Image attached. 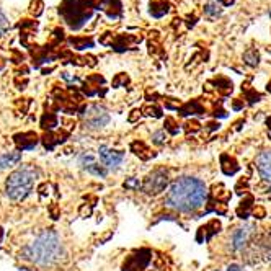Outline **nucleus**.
Listing matches in <instances>:
<instances>
[{
	"mask_svg": "<svg viewBox=\"0 0 271 271\" xmlns=\"http://www.w3.org/2000/svg\"><path fill=\"white\" fill-rule=\"evenodd\" d=\"M62 77H64V79H66V80H69V82H70V83H74V82H79V79H77V77H75V75H74V77H72V75H67V74H62Z\"/></svg>",
	"mask_w": 271,
	"mask_h": 271,
	"instance_id": "79ce46f5",
	"label": "nucleus"
},
{
	"mask_svg": "<svg viewBox=\"0 0 271 271\" xmlns=\"http://www.w3.org/2000/svg\"><path fill=\"white\" fill-rule=\"evenodd\" d=\"M255 198L253 194H245L244 199L240 201V204L237 206V209H235V214L239 216L240 219H247L250 214H252V211L255 208Z\"/></svg>",
	"mask_w": 271,
	"mask_h": 271,
	"instance_id": "aec40b11",
	"label": "nucleus"
},
{
	"mask_svg": "<svg viewBox=\"0 0 271 271\" xmlns=\"http://www.w3.org/2000/svg\"><path fill=\"white\" fill-rule=\"evenodd\" d=\"M206 13L211 15V17H216V15L220 13V3L219 0H209L206 3Z\"/></svg>",
	"mask_w": 271,
	"mask_h": 271,
	"instance_id": "7c9ffc66",
	"label": "nucleus"
},
{
	"mask_svg": "<svg viewBox=\"0 0 271 271\" xmlns=\"http://www.w3.org/2000/svg\"><path fill=\"white\" fill-rule=\"evenodd\" d=\"M142 114H145V116H149V118H162L163 111H162V108L157 107L155 103H152V105L147 103V105H144Z\"/></svg>",
	"mask_w": 271,
	"mask_h": 271,
	"instance_id": "a878e982",
	"label": "nucleus"
},
{
	"mask_svg": "<svg viewBox=\"0 0 271 271\" xmlns=\"http://www.w3.org/2000/svg\"><path fill=\"white\" fill-rule=\"evenodd\" d=\"M216 129H219V123L217 121H211V123L206 124V131L213 133V131H216Z\"/></svg>",
	"mask_w": 271,
	"mask_h": 271,
	"instance_id": "ea45409f",
	"label": "nucleus"
},
{
	"mask_svg": "<svg viewBox=\"0 0 271 271\" xmlns=\"http://www.w3.org/2000/svg\"><path fill=\"white\" fill-rule=\"evenodd\" d=\"M129 83V77L126 74H118L116 77L113 79V88H118V87H124V85Z\"/></svg>",
	"mask_w": 271,
	"mask_h": 271,
	"instance_id": "c9c22d12",
	"label": "nucleus"
},
{
	"mask_svg": "<svg viewBox=\"0 0 271 271\" xmlns=\"http://www.w3.org/2000/svg\"><path fill=\"white\" fill-rule=\"evenodd\" d=\"M232 194L227 188L224 187L222 183H214L213 188L209 191V198H208V208H206L204 213H217V214H225L227 213V203L230 201Z\"/></svg>",
	"mask_w": 271,
	"mask_h": 271,
	"instance_id": "423d86ee",
	"label": "nucleus"
},
{
	"mask_svg": "<svg viewBox=\"0 0 271 271\" xmlns=\"http://www.w3.org/2000/svg\"><path fill=\"white\" fill-rule=\"evenodd\" d=\"M8 28H10V23H8V18L5 17V13H3V10L0 8V38L5 36L8 31Z\"/></svg>",
	"mask_w": 271,
	"mask_h": 271,
	"instance_id": "473e14b6",
	"label": "nucleus"
},
{
	"mask_svg": "<svg viewBox=\"0 0 271 271\" xmlns=\"http://www.w3.org/2000/svg\"><path fill=\"white\" fill-rule=\"evenodd\" d=\"M39 136L34 131H25L17 133L13 136V142L17 145V150L23 152V150H33L39 144Z\"/></svg>",
	"mask_w": 271,
	"mask_h": 271,
	"instance_id": "9d476101",
	"label": "nucleus"
},
{
	"mask_svg": "<svg viewBox=\"0 0 271 271\" xmlns=\"http://www.w3.org/2000/svg\"><path fill=\"white\" fill-rule=\"evenodd\" d=\"M140 114H142V109H133L131 114L128 116V121L129 123H136L140 118Z\"/></svg>",
	"mask_w": 271,
	"mask_h": 271,
	"instance_id": "58836bf2",
	"label": "nucleus"
},
{
	"mask_svg": "<svg viewBox=\"0 0 271 271\" xmlns=\"http://www.w3.org/2000/svg\"><path fill=\"white\" fill-rule=\"evenodd\" d=\"M154 253L149 248H139L126 258L123 263V271H145L152 263Z\"/></svg>",
	"mask_w": 271,
	"mask_h": 271,
	"instance_id": "6e6552de",
	"label": "nucleus"
},
{
	"mask_svg": "<svg viewBox=\"0 0 271 271\" xmlns=\"http://www.w3.org/2000/svg\"><path fill=\"white\" fill-rule=\"evenodd\" d=\"M59 124V119L56 116V113H51V111H46L41 116V128L44 131H54Z\"/></svg>",
	"mask_w": 271,
	"mask_h": 271,
	"instance_id": "5701e85b",
	"label": "nucleus"
},
{
	"mask_svg": "<svg viewBox=\"0 0 271 271\" xmlns=\"http://www.w3.org/2000/svg\"><path fill=\"white\" fill-rule=\"evenodd\" d=\"M208 201V188L203 180L180 177L170 185L167 204L180 213H194Z\"/></svg>",
	"mask_w": 271,
	"mask_h": 271,
	"instance_id": "f257e3e1",
	"label": "nucleus"
},
{
	"mask_svg": "<svg viewBox=\"0 0 271 271\" xmlns=\"http://www.w3.org/2000/svg\"><path fill=\"white\" fill-rule=\"evenodd\" d=\"M163 129L167 131L170 136H177L180 133V126L177 123V119L175 118H165V123H163Z\"/></svg>",
	"mask_w": 271,
	"mask_h": 271,
	"instance_id": "cd10ccee",
	"label": "nucleus"
},
{
	"mask_svg": "<svg viewBox=\"0 0 271 271\" xmlns=\"http://www.w3.org/2000/svg\"><path fill=\"white\" fill-rule=\"evenodd\" d=\"M92 12L93 7L88 0H64L59 7V13L72 29L82 28L85 22L92 17Z\"/></svg>",
	"mask_w": 271,
	"mask_h": 271,
	"instance_id": "20e7f679",
	"label": "nucleus"
},
{
	"mask_svg": "<svg viewBox=\"0 0 271 271\" xmlns=\"http://www.w3.org/2000/svg\"><path fill=\"white\" fill-rule=\"evenodd\" d=\"M165 140H167V131L165 129H159V131H155L152 134V142L155 145H162L165 144Z\"/></svg>",
	"mask_w": 271,
	"mask_h": 271,
	"instance_id": "2f4dec72",
	"label": "nucleus"
},
{
	"mask_svg": "<svg viewBox=\"0 0 271 271\" xmlns=\"http://www.w3.org/2000/svg\"><path fill=\"white\" fill-rule=\"evenodd\" d=\"M232 108L237 109V111H239V109H242L244 108V100H242V102H240V98L234 100V102H232Z\"/></svg>",
	"mask_w": 271,
	"mask_h": 271,
	"instance_id": "a19ab883",
	"label": "nucleus"
},
{
	"mask_svg": "<svg viewBox=\"0 0 271 271\" xmlns=\"http://www.w3.org/2000/svg\"><path fill=\"white\" fill-rule=\"evenodd\" d=\"M267 90H268V92H271V82H270V83L267 85Z\"/></svg>",
	"mask_w": 271,
	"mask_h": 271,
	"instance_id": "09e8293b",
	"label": "nucleus"
},
{
	"mask_svg": "<svg viewBox=\"0 0 271 271\" xmlns=\"http://www.w3.org/2000/svg\"><path fill=\"white\" fill-rule=\"evenodd\" d=\"M38 168L33 165H22L7 178L5 183V193L12 201H23L29 193L33 191L34 182L38 178Z\"/></svg>",
	"mask_w": 271,
	"mask_h": 271,
	"instance_id": "7ed1b4c3",
	"label": "nucleus"
},
{
	"mask_svg": "<svg viewBox=\"0 0 271 271\" xmlns=\"http://www.w3.org/2000/svg\"><path fill=\"white\" fill-rule=\"evenodd\" d=\"M123 188L124 190H142V183H140L137 178L131 177L123 183Z\"/></svg>",
	"mask_w": 271,
	"mask_h": 271,
	"instance_id": "72a5a7b5",
	"label": "nucleus"
},
{
	"mask_svg": "<svg viewBox=\"0 0 271 271\" xmlns=\"http://www.w3.org/2000/svg\"><path fill=\"white\" fill-rule=\"evenodd\" d=\"M253 230H255L253 225H245V227H240L232 234V248L235 252H237V250H242L245 245L248 244Z\"/></svg>",
	"mask_w": 271,
	"mask_h": 271,
	"instance_id": "2eb2a0df",
	"label": "nucleus"
},
{
	"mask_svg": "<svg viewBox=\"0 0 271 271\" xmlns=\"http://www.w3.org/2000/svg\"><path fill=\"white\" fill-rule=\"evenodd\" d=\"M235 191H237L239 194H244V193L248 194V178L240 180V182L235 185Z\"/></svg>",
	"mask_w": 271,
	"mask_h": 271,
	"instance_id": "e433bc0d",
	"label": "nucleus"
},
{
	"mask_svg": "<svg viewBox=\"0 0 271 271\" xmlns=\"http://www.w3.org/2000/svg\"><path fill=\"white\" fill-rule=\"evenodd\" d=\"M62 255L64 247L59 234L54 229H46L22 250L20 257L38 267H51L62 258Z\"/></svg>",
	"mask_w": 271,
	"mask_h": 271,
	"instance_id": "f03ea898",
	"label": "nucleus"
},
{
	"mask_svg": "<svg viewBox=\"0 0 271 271\" xmlns=\"http://www.w3.org/2000/svg\"><path fill=\"white\" fill-rule=\"evenodd\" d=\"M220 170H222L224 175L232 177V175H235L240 170V165H239L237 160L232 157V155L222 154V155H220Z\"/></svg>",
	"mask_w": 271,
	"mask_h": 271,
	"instance_id": "6ab92c4d",
	"label": "nucleus"
},
{
	"mask_svg": "<svg viewBox=\"0 0 271 271\" xmlns=\"http://www.w3.org/2000/svg\"><path fill=\"white\" fill-rule=\"evenodd\" d=\"M105 83V77L103 75H88L87 80H85L83 85V93L87 97H93V95L100 93V87Z\"/></svg>",
	"mask_w": 271,
	"mask_h": 271,
	"instance_id": "a211bd4d",
	"label": "nucleus"
},
{
	"mask_svg": "<svg viewBox=\"0 0 271 271\" xmlns=\"http://www.w3.org/2000/svg\"><path fill=\"white\" fill-rule=\"evenodd\" d=\"M193 114H196V116L208 114L206 113V108L201 105V100H191V102L185 103L178 108V116L187 118V116H193Z\"/></svg>",
	"mask_w": 271,
	"mask_h": 271,
	"instance_id": "dca6fc26",
	"label": "nucleus"
},
{
	"mask_svg": "<svg viewBox=\"0 0 271 271\" xmlns=\"http://www.w3.org/2000/svg\"><path fill=\"white\" fill-rule=\"evenodd\" d=\"M69 136H70V131H67V129H61V131H46L43 134L41 142L46 150H54L56 145L66 142L69 139Z\"/></svg>",
	"mask_w": 271,
	"mask_h": 271,
	"instance_id": "f8f14e48",
	"label": "nucleus"
},
{
	"mask_svg": "<svg viewBox=\"0 0 271 271\" xmlns=\"http://www.w3.org/2000/svg\"><path fill=\"white\" fill-rule=\"evenodd\" d=\"M227 271H245L240 265H230V267L227 268Z\"/></svg>",
	"mask_w": 271,
	"mask_h": 271,
	"instance_id": "37998d69",
	"label": "nucleus"
},
{
	"mask_svg": "<svg viewBox=\"0 0 271 271\" xmlns=\"http://www.w3.org/2000/svg\"><path fill=\"white\" fill-rule=\"evenodd\" d=\"M2 239H3V229L0 227V242H2Z\"/></svg>",
	"mask_w": 271,
	"mask_h": 271,
	"instance_id": "de8ad7c7",
	"label": "nucleus"
},
{
	"mask_svg": "<svg viewBox=\"0 0 271 271\" xmlns=\"http://www.w3.org/2000/svg\"><path fill=\"white\" fill-rule=\"evenodd\" d=\"M252 216L255 219H263V217H267V209L263 208V206H255L253 211H252Z\"/></svg>",
	"mask_w": 271,
	"mask_h": 271,
	"instance_id": "4c0bfd02",
	"label": "nucleus"
},
{
	"mask_svg": "<svg viewBox=\"0 0 271 271\" xmlns=\"http://www.w3.org/2000/svg\"><path fill=\"white\" fill-rule=\"evenodd\" d=\"M211 83H214L216 85V92L220 93L222 97H229L230 93H232V82H230L229 79H225V77H217V79H214Z\"/></svg>",
	"mask_w": 271,
	"mask_h": 271,
	"instance_id": "4be33fe9",
	"label": "nucleus"
},
{
	"mask_svg": "<svg viewBox=\"0 0 271 271\" xmlns=\"http://www.w3.org/2000/svg\"><path fill=\"white\" fill-rule=\"evenodd\" d=\"M244 59H245V64L250 67L258 66V62H260V56H258L257 49H248V51L244 54Z\"/></svg>",
	"mask_w": 271,
	"mask_h": 271,
	"instance_id": "c85d7f7f",
	"label": "nucleus"
},
{
	"mask_svg": "<svg viewBox=\"0 0 271 271\" xmlns=\"http://www.w3.org/2000/svg\"><path fill=\"white\" fill-rule=\"evenodd\" d=\"M257 168L263 182H267L271 188V150H265L258 155L257 159Z\"/></svg>",
	"mask_w": 271,
	"mask_h": 271,
	"instance_id": "4468645a",
	"label": "nucleus"
},
{
	"mask_svg": "<svg viewBox=\"0 0 271 271\" xmlns=\"http://www.w3.org/2000/svg\"><path fill=\"white\" fill-rule=\"evenodd\" d=\"M129 147H131V152L136 155V157H139L140 160H144V162H147V160L155 157L154 150L150 149L145 142H142V140H133Z\"/></svg>",
	"mask_w": 271,
	"mask_h": 271,
	"instance_id": "f3484780",
	"label": "nucleus"
},
{
	"mask_svg": "<svg viewBox=\"0 0 271 271\" xmlns=\"http://www.w3.org/2000/svg\"><path fill=\"white\" fill-rule=\"evenodd\" d=\"M168 7L170 5L165 2V0H154V2L150 3V13H152L154 17L160 18L168 12Z\"/></svg>",
	"mask_w": 271,
	"mask_h": 271,
	"instance_id": "b1692460",
	"label": "nucleus"
},
{
	"mask_svg": "<svg viewBox=\"0 0 271 271\" xmlns=\"http://www.w3.org/2000/svg\"><path fill=\"white\" fill-rule=\"evenodd\" d=\"M69 43L72 44V46L75 49H87V48H92L93 46V41L90 38H79V36H75V38H70L69 39Z\"/></svg>",
	"mask_w": 271,
	"mask_h": 271,
	"instance_id": "bb28decb",
	"label": "nucleus"
},
{
	"mask_svg": "<svg viewBox=\"0 0 271 271\" xmlns=\"http://www.w3.org/2000/svg\"><path fill=\"white\" fill-rule=\"evenodd\" d=\"M222 5H230V3H234V0H219Z\"/></svg>",
	"mask_w": 271,
	"mask_h": 271,
	"instance_id": "c03bdc74",
	"label": "nucleus"
},
{
	"mask_svg": "<svg viewBox=\"0 0 271 271\" xmlns=\"http://www.w3.org/2000/svg\"><path fill=\"white\" fill-rule=\"evenodd\" d=\"M170 183L168 172L165 168H157L152 173H149L142 182V191L149 196H157L163 193Z\"/></svg>",
	"mask_w": 271,
	"mask_h": 271,
	"instance_id": "0eeeda50",
	"label": "nucleus"
},
{
	"mask_svg": "<svg viewBox=\"0 0 271 271\" xmlns=\"http://www.w3.org/2000/svg\"><path fill=\"white\" fill-rule=\"evenodd\" d=\"M98 155H100L102 163L108 168H118L119 165L123 163L124 157H126V154H124L123 150L109 149L108 145H102V147L98 149Z\"/></svg>",
	"mask_w": 271,
	"mask_h": 271,
	"instance_id": "1a4fd4ad",
	"label": "nucleus"
},
{
	"mask_svg": "<svg viewBox=\"0 0 271 271\" xmlns=\"http://www.w3.org/2000/svg\"><path fill=\"white\" fill-rule=\"evenodd\" d=\"M183 131L187 133V136L196 134L201 131V124H199V121H196V119H188V121L183 124Z\"/></svg>",
	"mask_w": 271,
	"mask_h": 271,
	"instance_id": "c756f323",
	"label": "nucleus"
},
{
	"mask_svg": "<svg viewBox=\"0 0 271 271\" xmlns=\"http://www.w3.org/2000/svg\"><path fill=\"white\" fill-rule=\"evenodd\" d=\"M20 162H22V152H20V150L0 154V170L15 167V165H18Z\"/></svg>",
	"mask_w": 271,
	"mask_h": 271,
	"instance_id": "412c9836",
	"label": "nucleus"
},
{
	"mask_svg": "<svg viewBox=\"0 0 271 271\" xmlns=\"http://www.w3.org/2000/svg\"><path fill=\"white\" fill-rule=\"evenodd\" d=\"M242 92L245 93V98H247V103L248 105H253L262 100V95H260L258 92H255L253 88H250L248 82L247 83H242Z\"/></svg>",
	"mask_w": 271,
	"mask_h": 271,
	"instance_id": "393cba45",
	"label": "nucleus"
},
{
	"mask_svg": "<svg viewBox=\"0 0 271 271\" xmlns=\"http://www.w3.org/2000/svg\"><path fill=\"white\" fill-rule=\"evenodd\" d=\"M79 163L82 165V168L87 170L88 173L97 175V177H100V178H105L108 175L107 167H105V165H100L97 160H95L93 155L88 154V152H85V154L80 155V157H79Z\"/></svg>",
	"mask_w": 271,
	"mask_h": 271,
	"instance_id": "9b49d317",
	"label": "nucleus"
},
{
	"mask_svg": "<svg viewBox=\"0 0 271 271\" xmlns=\"http://www.w3.org/2000/svg\"><path fill=\"white\" fill-rule=\"evenodd\" d=\"M267 126H268V129L271 131V116H270V118H267Z\"/></svg>",
	"mask_w": 271,
	"mask_h": 271,
	"instance_id": "a18cd8bd",
	"label": "nucleus"
},
{
	"mask_svg": "<svg viewBox=\"0 0 271 271\" xmlns=\"http://www.w3.org/2000/svg\"><path fill=\"white\" fill-rule=\"evenodd\" d=\"M222 229V225L217 219H211L208 224L203 225V227L198 229V235H196V242L198 244H203V242H209L214 235H217Z\"/></svg>",
	"mask_w": 271,
	"mask_h": 271,
	"instance_id": "ddd939ff",
	"label": "nucleus"
},
{
	"mask_svg": "<svg viewBox=\"0 0 271 271\" xmlns=\"http://www.w3.org/2000/svg\"><path fill=\"white\" fill-rule=\"evenodd\" d=\"M43 2L41 0H33L31 5H29V13L34 15V17H39V15L43 13Z\"/></svg>",
	"mask_w": 271,
	"mask_h": 271,
	"instance_id": "f704fd0d",
	"label": "nucleus"
},
{
	"mask_svg": "<svg viewBox=\"0 0 271 271\" xmlns=\"http://www.w3.org/2000/svg\"><path fill=\"white\" fill-rule=\"evenodd\" d=\"M216 271H219V270H216Z\"/></svg>",
	"mask_w": 271,
	"mask_h": 271,
	"instance_id": "8fccbe9b",
	"label": "nucleus"
},
{
	"mask_svg": "<svg viewBox=\"0 0 271 271\" xmlns=\"http://www.w3.org/2000/svg\"><path fill=\"white\" fill-rule=\"evenodd\" d=\"M3 66H5V61H3V59H0V70L3 69Z\"/></svg>",
	"mask_w": 271,
	"mask_h": 271,
	"instance_id": "49530a36",
	"label": "nucleus"
},
{
	"mask_svg": "<svg viewBox=\"0 0 271 271\" xmlns=\"http://www.w3.org/2000/svg\"><path fill=\"white\" fill-rule=\"evenodd\" d=\"M80 118L83 121V126L90 131L103 129L109 123V113L100 105H88L80 109Z\"/></svg>",
	"mask_w": 271,
	"mask_h": 271,
	"instance_id": "39448f33",
	"label": "nucleus"
}]
</instances>
